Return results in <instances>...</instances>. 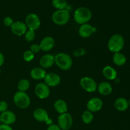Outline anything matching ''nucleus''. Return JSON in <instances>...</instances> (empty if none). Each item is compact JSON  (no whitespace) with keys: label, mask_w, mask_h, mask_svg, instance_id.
Wrapping results in <instances>:
<instances>
[{"label":"nucleus","mask_w":130,"mask_h":130,"mask_svg":"<svg viewBox=\"0 0 130 130\" xmlns=\"http://www.w3.org/2000/svg\"><path fill=\"white\" fill-rule=\"evenodd\" d=\"M0 123H1V121H0Z\"/></svg>","instance_id":"e433bc0d"},{"label":"nucleus","mask_w":130,"mask_h":130,"mask_svg":"<svg viewBox=\"0 0 130 130\" xmlns=\"http://www.w3.org/2000/svg\"><path fill=\"white\" fill-rule=\"evenodd\" d=\"M25 40L27 42H32L36 38V33L35 31L30 30H27L26 32L24 34Z\"/></svg>","instance_id":"bb28decb"},{"label":"nucleus","mask_w":130,"mask_h":130,"mask_svg":"<svg viewBox=\"0 0 130 130\" xmlns=\"http://www.w3.org/2000/svg\"><path fill=\"white\" fill-rule=\"evenodd\" d=\"M10 29L13 34L17 36L24 35L27 30L26 24L22 21L14 22L13 24L10 27Z\"/></svg>","instance_id":"ddd939ff"},{"label":"nucleus","mask_w":130,"mask_h":130,"mask_svg":"<svg viewBox=\"0 0 130 130\" xmlns=\"http://www.w3.org/2000/svg\"><path fill=\"white\" fill-rule=\"evenodd\" d=\"M13 20L10 17H6L3 20V24L6 27H11V25L13 24Z\"/></svg>","instance_id":"c756f323"},{"label":"nucleus","mask_w":130,"mask_h":130,"mask_svg":"<svg viewBox=\"0 0 130 130\" xmlns=\"http://www.w3.org/2000/svg\"><path fill=\"white\" fill-rule=\"evenodd\" d=\"M113 62L115 65L118 66H123L125 64L126 62V57L124 54L121 52L115 53L112 57Z\"/></svg>","instance_id":"5701e85b"},{"label":"nucleus","mask_w":130,"mask_h":130,"mask_svg":"<svg viewBox=\"0 0 130 130\" xmlns=\"http://www.w3.org/2000/svg\"><path fill=\"white\" fill-rule=\"evenodd\" d=\"M30 87V83L27 79H22L19 81L17 85V88L20 91H25Z\"/></svg>","instance_id":"b1692460"},{"label":"nucleus","mask_w":130,"mask_h":130,"mask_svg":"<svg viewBox=\"0 0 130 130\" xmlns=\"http://www.w3.org/2000/svg\"><path fill=\"white\" fill-rule=\"evenodd\" d=\"M23 58L27 62H30L34 58V54L30 50H27L23 54Z\"/></svg>","instance_id":"cd10ccee"},{"label":"nucleus","mask_w":130,"mask_h":130,"mask_svg":"<svg viewBox=\"0 0 130 130\" xmlns=\"http://www.w3.org/2000/svg\"><path fill=\"white\" fill-rule=\"evenodd\" d=\"M102 74L104 77L107 80H114L118 76V72L114 68L111 66H105L103 68Z\"/></svg>","instance_id":"6ab92c4d"},{"label":"nucleus","mask_w":130,"mask_h":130,"mask_svg":"<svg viewBox=\"0 0 130 130\" xmlns=\"http://www.w3.org/2000/svg\"><path fill=\"white\" fill-rule=\"evenodd\" d=\"M4 62H5V57L3 54L0 52V67L3 65Z\"/></svg>","instance_id":"72a5a7b5"},{"label":"nucleus","mask_w":130,"mask_h":130,"mask_svg":"<svg viewBox=\"0 0 130 130\" xmlns=\"http://www.w3.org/2000/svg\"><path fill=\"white\" fill-rule=\"evenodd\" d=\"M92 17V12L86 7H79L74 13V19L79 25L87 24Z\"/></svg>","instance_id":"f257e3e1"},{"label":"nucleus","mask_w":130,"mask_h":130,"mask_svg":"<svg viewBox=\"0 0 130 130\" xmlns=\"http://www.w3.org/2000/svg\"><path fill=\"white\" fill-rule=\"evenodd\" d=\"M16 115L15 113L10 110H7L3 112H1L0 114V121L3 124L10 126L16 121Z\"/></svg>","instance_id":"2eb2a0df"},{"label":"nucleus","mask_w":130,"mask_h":130,"mask_svg":"<svg viewBox=\"0 0 130 130\" xmlns=\"http://www.w3.org/2000/svg\"><path fill=\"white\" fill-rule=\"evenodd\" d=\"M81 88L88 93H93L97 90V84L93 78L88 76L82 77L80 80Z\"/></svg>","instance_id":"6e6552de"},{"label":"nucleus","mask_w":130,"mask_h":130,"mask_svg":"<svg viewBox=\"0 0 130 130\" xmlns=\"http://www.w3.org/2000/svg\"><path fill=\"white\" fill-rule=\"evenodd\" d=\"M13 102L17 107L25 109L30 105V99L26 92L18 91L13 96Z\"/></svg>","instance_id":"20e7f679"},{"label":"nucleus","mask_w":130,"mask_h":130,"mask_svg":"<svg viewBox=\"0 0 130 130\" xmlns=\"http://www.w3.org/2000/svg\"><path fill=\"white\" fill-rule=\"evenodd\" d=\"M124 46V39L121 34H116L112 36L109 39L107 48L110 52L113 53L120 52Z\"/></svg>","instance_id":"f03ea898"},{"label":"nucleus","mask_w":130,"mask_h":130,"mask_svg":"<svg viewBox=\"0 0 130 130\" xmlns=\"http://www.w3.org/2000/svg\"><path fill=\"white\" fill-rule=\"evenodd\" d=\"M41 50L43 52H49L53 49L55 46V40L52 36H46L41 41L40 44Z\"/></svg>","instance_id":"dca6fc26"},{"label":"nucleus","mask_w":130,"mask_h":130,"mask_svg":"<svg viewBox=\"0 0 130 130\" xmlns=\"http://www.w3.org/2000/svg\"><path fill=\"white\" fill-rule=\"evenodd\" d=\"M52 21L57 25H64L70 20V14L67 9L59 10L55 11L52 15Z\"/></svg>","instance_id":"39448f33"},{"label":"nucleus","mask_w":130,"mask_h":130,"mask_svg":"<svg viewBox=\"0 0 130 130\" xmlns=\"http://www.w3.org/2000/svg\"><path fill=\"white\" fill-rule=\"evenodd\" d=\"M128 103H129V106H130V99H129V102H128Z\"/></svg>","instance_id":"f704fd0d"},{"label":"nucleus","mask_w":130,"mask_h":130,"mask_svg":"<svg viewBox=\"0 0 130 130\" xmlns=\"http://www.w3.org/2000/svg\"><path fill=\"white\" fill-rule=\"evenodd\" d=\"M41 50L39 44H33L30 46V51H31L34 54L39 53Z\"/></svg>","instance_id":"c85d7f7f"},{"label":"nucleus","mask_w":130,"mask_h":130,"mask_svg":"<svg viewBox=\"0 0 130 130\" xmlns=\"http://www.w3.org/2000/svg\"><path fill=\"white\" fill-rule=\"evenodd\" d=\"M0 130H13V129L10 125L3 124H0Z\"/></svg>","instance_id":"473e14b6"},{"label":"nucleus","mask_w":130,"mask_h":130,"mask_svg":"<svg viewBox=\"0 0 130 130\" xmlns=\"http://www.w3.org/2000/svg\"><path fill=\"white\" fill-rule=\"evenodd\" d=\"M8 104L6 102L3 101H0V112H3L6 111L8 110Z\"/></svg>","instance_id":"7c9ffc66"},{"label":"nucleus","mask_w":130,"mask_h":130,"mask_svg":"<svg viewBox=\"0 0 130 130\" xmlns=\"http://www.w3.org/2000/svg\"><path fill=\"white\" fill-rule=\"evenodd\" d=\"M47 130H62L57 124H52L49 125Z\"/></svg>","instance_id":"2f4dec72"},{"label":"nucleus","mask_w":130,"mask_h":130,"mask_svg":"<svg viewBox=\"0 0 130 130\" xmlns=\"http://www.w3.org/2000/svg\"><path fill=\"white\" fill-rule=\"evenodd\" d=\"M55 63L63 71H68L72 66V60L69 55L65 53H60L55 56Z\"/></svg>","instance_id":"7ed1b4c3"},{"label":"nucleus","mask_w":130,"mask_h":130,"mask_svg":"<svg viewBox=\"0 0 130 130\" xmlns=\"http://www.w3.org/2000/svg\"><path fill=\"white\" fill-rule=\"evenodd\" d=\"M33 116L36 121L39 122H44L47 124H52V120L49 118L48 113L45 109L38 108L33 112Z\"/></svg>","instance_id":"1a4fd4ad"},{"label":"nucleus","mask_w":130,"mask_h":130,"mask_svg":"<svg viewBox=\"0 0 130 130\" xmlns=\"http://www.w3.org/2000/svg\"><path fill=\"white\" fill-rule=\"evenodd\" d=\"M36 95L40 99H46L50 96V89L44 83H39L35 87Z\"/></svg>","instance_id":"9d476101"},{"label":"nucleus","mask_w":130,"mask_h":130,"mask_svg":"<svg viewBox=\"0 0 130 130\" xmlns=\"http://www.w3.org/2000/svg\"><path fill=\"white\" fill-rule=\"evenodd\" d=\"M88 110L91 112H96L100 111L103 107V102L102 99L99 97H93L88 101L87 104Z\"/></svg>","instance_id":"9b49d317"},{"label":"nucleus","mask_w":130,"mask_h":130,"mask_svg":"<svg viewBox=\"0 0 130 130\" xmlns=\"http://www.w3.org/2000/svg\"><path fill=\"white\" fill-rule=\"evenodd\" d=\"M73 124V119L71 115L66 112L60 114L58 117V126L62 130H69Z\"/></svg>","instance_id":"0eeeda50"},{"label":"nucleus","mask_w":130,"mask_h":130,"mask_svg":"<svg viewBox=\"0 0 130 130\" xmlns=\"http://www.w3.org/2000/svg\"><path fill=\"white\" fill-rule=\"evenodd\" d=\"M81 119H82L83 122L85 124H90L93 121V113L88 110H85L82 114Z\"/></svg>","instance_id":"393cba45"},{"label":"nucleus","mask_w":130,"mask_h":130,"mask_svg":"<svg viewBox=\"0 0 130 130\" xmlns=\"http://www.w3.org/2000/svg\"><path fill=\"white\" fill-rule=\"evenodd\" d=\"M1 69H0V74H1Z\"/></svg>","instance_id":"c9c22d12"},{"label":"nucleus","mask_w":130,"mask_h":130,"mask_svg":"<svg viewBox=\"0 0 130 130\" xmlns=\"http://www.w3.org/2000/svg\"><path fill=\"white\" fill-rule=\"evenodd\" d=\"M96 28L89 24L81 25L78 30L79 35L83 38H88L96 32Z\"/></svg>","instance_id":"4468645a"},{"label":"nucleus","mask_w":130,"mask_h":130,"mask_svg":"<svg viewBox=\"0 0 130 130\" xmlns=\"http://www.w3.org/2000/svg\"><path fill=\"white\" fill-rule=\"evenodd\" d=\"M54 109L60 114L67 112L68 107L66 101L62 99L57 100L54 103Z\"/></svg>","instance_id":"4be33fe9"},{"label":"nucleus","mask_w":130,"mask_h":130,"mask_svg":"<svg viewBox=\"0 0 130 130\" xmlns=\"http://www.w3.org/2000/svg\"><path fill=\"white\" fill-rule=\"evenodd\" d=\"M128 107H129V103L128 100L124 98H118L114 102V107L118 111H125L128 109Z\"/></svg>","instance_id":"412c9836"},{"label":"nucleus","mask_w":130,"mask_h":130,"mask_svg":"<svg viewBox=\"0 0 130 130\" xmlns=\"http://www.w3.org/2000/svg\"><path fill=\"white\" fill-rule=\"evenodd\" d=\"M25 24H26L28 30L35 31L40 27L41 20L38 15L32 13L27 15Z\"/></svg>","instance_id":"423d86ee"},{"label":"nucleus","mask_w":130,"mask_h":130,"mask_svg":"<svg viewBox=\"0 0 130 130\" xmlns=\"http://www.w3.org/2000/svg\"><path fill=\"white\" fill-rule=\"evenodd\" d=\"M44 80V83L50 88L57 86L61 82V78L59 75L53 72L46 74Z\"/></svg>","instance_id":"f8f14e48"},{"label":"nucleus","mask_w":130,"mask_h":130,"mask_svg":"<svg viewBox=\"0 0 130 130\" xmlns=\"http://www.w3.org/2000/svg\"><path fill=\"white\" fill-rule=\"evenodd\" d=\"M55 63V57L51 54H46L39 60V65L41 68L48 69L52 67Z\"/></svg>","instance_id":"f3484780"},{"label":"nucleus","mask_w":130,"mask_h":130,"mask_svg":"<svg viewBox=\"0 0 130 130\" xmlns=\"http://www.w3.org/2000/svg\"><path fill=\"white\" fill-rule=\"evenodd\" d=\"M97 89L99 93L104 96L109 95L112 91V87L111 85L107 81L100 83L97 86Z\"/></svg>","instance_id":"a211bd4d"},{"label":"nucleus","mask_w":130,"mask_h":130,"mask_svg":"<svg viewBox=\"0 0 130 130\" xmlns=\"http://www.w3.org/2000/svg\"><path fill=\"white\" fill-rule=\"evenodd\" d=\"M46 71L41 67H35L30 71V75L32 79L34 80L44 79L45 77Z\"/></svg>","instance_id":"aec40b11"},{"label":"nucleus","mask_w":130,"mask_h":130,"mask_svg":"<svg viewBox=\"0 0 130 130\" xmlns=\"http://www.w3.org/2000/svg\"><path fill=\"white\" fill-rule=\"evenodd\" d=\"M52 5L57 10H64L67 6L66 0H52Z\"/></svg>","instance_id":"a878e982"}]
</instances>
